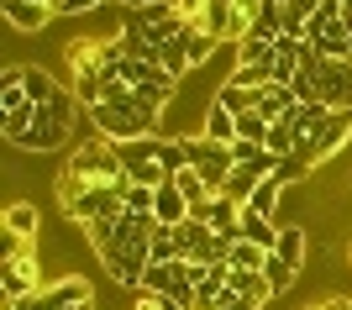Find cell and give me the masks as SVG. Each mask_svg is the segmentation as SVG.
I'll list each match as a JSON object with an SVG mask.
<instances>
[{"instance_id":"1","label":"cell","mask_w":352,"mask_h":310,"mask_svg":"<svg viewBox=\"0 0 352 310\" xmlns=\"http://www.w3.org/2000/svg\"><path fill=\"white\" fill-rule=\"evenodd\" d=\"M89 121H95V132H100L105 142H132V137H153L158 132V111H147L121 79L105 85V100L89 111Z\"/></svg>"},{"instance_id":"2","label":"cell","mask_w":352,"mask_h":310,"mask_svg":"<svg viewBox=\"0 0 352 310\" xmlns=\"http://www.w3.org/2000/svg\"><path fill=\"white\" fill-rule=\"evenodd\" d=\"M63 174H74L79 184H89V190H111V184H121V179H126V168H121L116 142H105V137H89L85 148H74V153H69Z\"/></svg>"},{"instance_id":"3","label":"cell","mask_w":352,"mask_h":310,"mask_svg":"<svg viewBox=\"0 0 352 310\" xmlns=\"http://www.w3.org/2000/svg\"><path fill=\"white\" fill-rule=\"evenodd\" d=\"M69 132H74V89L58 95L53 105H37V121H32V132L21 137L16 148L21 153H53V148L69 142Z\"/></svg>"},{"instance_id":"4","label":"cell","mask_w":352,"mask_h":310,"mask_svg":"<svg viewBox=\"0 0 352 310\" xmlns=\"http://www.w3.org/2000/svg\"><path fill=\"white\" fill-rule=\"evenodd\" d=\"M305 226H284L279 242H274V252H268V284H274V295H284V289H294V279L305 274Z\"/></svg>"},{"instance_id":"5","label":"cell","mask_w":352,"mask_h":310,"mask_svg":"<svg viewBox=\"0 0 352 310\" xmlns=\"http://www.w3.org/2000/svg\"><path fill=\"white\" fill-rule=\"evenodd\" d=\"M184 148H190V168L210 184V195L226 190V179H232L236 158H232V142H210L200 132H184Z\"/></svg>"},{"instance_id":"6","label":"cell","mask_w":352,"mask_h":310,"mask_svg":"<svg viewBox=\"0 0 352 310\" xmlns=\"http://www.w3.org/2000/svg\"><path fill=\"white\" fill-rule=\"evenodd\" d=\"M158 137L163 132H153V137H132V142H116V153H121V168H126V179L132 184H147V190H158L163 179V163H158Z\"/></svg>"},{"instance_id":"7","label":"cell","mask_w":352,"mask_h":310,"mask_svg":"<svg viewBox=\"0 0 352 310\" xmlns=\"http://www.w3.org/2000/svg\"><path fill=\"white\" fill-rule=\"evenodd\" d=\"M347 142H352V111H326V121L305 137V158L326 163V158H337Z\"/></svg>"},{"instance_id":"8","label":"cell","mask_w":352,"mask_h":310,"mask_svg":"<svg viewBox=\"0 0 352 310\" xmlns=\"http://www.w3.org/2000/svg\"><path fill=\"white\" fill-rule=\"evenodd\" d=\"M37 289H43V268H37L32 252H21V258H11V263H0V295H6V305L37 295Z\"/></svg>"},{"instance_id":"9","label":"cell","mask_w":352,"mask_h":310,"mask_svg":"<svg viewBox=\"0 0 352 310\" xmlns=\"http://www.w3.org/2000/svg\"><path fill=\"white\" fill-rule=\"evenodd\" d=\"M316 89H321V105H331V111H352V58L347 63L326 58L321 69H316Z\"/></svg>"},{"instance_id":"10","label":"cell","mask_w":352,"mask_h":310,"mask_svg":"<svg viewBox=\"0 0 352 310\" xmlns=\"http://www.w3.org/2000/svg\"><path fill=\"white\" fill-rule=\"evenodd\" d=\"M153 221H158V226H179V221H190V200L179 195L174 179H163L158 190H153Z\"/></svg>"},{"instance_id":"11","label":"cell","mask_w":352,"mask_h":310,"mask_svg":"<svg viewBox=\"0 0 352 310\" xmlns=\"http://www.w3.org/2000/svg\"><path fill=\"white\" fill-rule=\"evenodd\" d=\"M0 16H6L16 32H43L47 21H53V11H47L43 0H0Z\"/></svg>"},{"instance_id":"12","label":"cell","mask_w":352,"mask_h":310,"mask_svg":"<svg viewBox=\"0 0 352 310\" xmlns=\"http://www.w3.org/2000/svg\"><path fill=\"white\" fill-rule=\"evenodd\" d=\"M43 300L53 310H69V305H79V300H95V289H89V279H79V274H63V279L43 284Z\"/></svg>"},{"instance_id":"13","label":"cell","mask_w":352,"mask_h":310,"mask_svg":"<svg viewBox=\"0 0 352 310\" xmlns=\"http://www.w3.org/2000/svg\"><path fill=\"white\" fill-rule=\"evenodd\" d=\"M232 295L252 300V305L263 310L268 300H274V284H268V274H263V268H232Z\"/></svg>"},{"instance_id":"14","label":"cell","mask_w":352,"mask_h":310,"mask_svg":"<svg viewBox=\"0 0 352 310\" xmlns=\"http://www.w3.org/2000/svg\"><path fill=\"white\" fill-rule=\"evenodd\" d=\"M6 232L21 236V242H43V216H37V206H27V200H16L11 210H6Z\"/></svg>"},{"instance_id":"15","label":"cell","mask_w":352,"mask_h":310,"mask_svg":"<svg viewBox=\"0 0 352 310\" xmlns=\"http://www.w3.org/2000/svg\"><path fill=\"white\" fill-rule=\"evenodd\" d=\"M200 137H210V142H236V116L226 105L206 100V111H200Z\"/></svg>"},{"instance_id":"16","label":"cell","mask_w":352,"mask_h":310,"mask_svg":"<svg viewBox=\"0 0 352 310\" xmlns=\"http://www.w3.org/2000/svg\"><path fill=\"white\" fill-rule=\"evenodd\" d=\"M263 89H268V85H263ZM263 89H242V85H232V79H226V85H221L216 95H210V100H216V105H226L232 116H248V111H258Z\"/></svg>"},{"instance_id":"17","label":"cell","mask_w":352,"mask_h":310,"mask_svg":"<svg viewBox=\"0 0 352 310\" xmlns=\"http://www.w3.org/2000/svg\"><path fill=\"white\" fill-rule=\"evenodd\" d=\"M279 206H284V184H279V179H263V184L248 195V206H242V210H252V216H268V221H274V216H279ZM274 226H279V221H274Z\"/></svg>"},{"instance_id":"18","label":"cell","mask_w":352,"mask_h":310,"mask_svg":"<svg viewBox=\"0 0 352 310\" xmlns=\"http://www.w3.org/2000/svg\"><path fill=\"white\" fill-rule=\"evenodd\" d=\"M236 63H242V69H274V63H279V47L258 43V37L242 32V43H236Z\"/></svg>"},{"instance_id":"19","label":"cell","mask_w":352,"mask_h":310,"mask_svg":"<svg viewBox=\"0 0 352 310\" xmlns=\"http://www.w3.org/2000/svg\"><path fill=\"white\" fill-rule=\"evenodd\" d=\"M248 37H258V43H279V37H284V5H274V0H268L263 11L248 21Z\"/></svg>"},{"instance_id":"20","label":"cell","mask_w":352,"mask_h":310,"mask_svg":"<svg viewBox=\"0 0 352 310\" xmlns=\"http://www.w3.org/2000/svg\"><path fill=\"white\" fill-rule=\"evenodd\" d=\"M58 95H69V89L47 74V69H32V63H27V100H32V105H53Z\"/></svg>"},{"instance_id":"21","label":"cell","mask_w":352,"mask_h":310,"mask_svg":"<svg viewBox=\"0 0 352 310\" xmlns=\"http://www.w3.org/2000/svg\"><path fill=\"white\" fill-rule=\"evenodd\" d=\"M216 37H210V32L206 27H195V21H190V27H184V53H190V69H200V63H210V53H216Z\"/></svg>"},{"instance_id":"22","label":"cell","mask_w":352,"mask_h":310,"mask_svg":"<svg viewBox=\"0 0 352 310\" xmlns=\"http://www.w3.org/2000/svg\"><path fill=\"white\" fill-rule=\"evenodd\" d=\"M242 236H248V242H258L263 252H274V242H279V226L268 221V216H252V210H242Z\"/></svg>"},{"instance_id":"23","label":"cell","mask_w":352,"mask_h":310,"mask_svg":"<svg viewBox=\"0 0 352 310\" xmlns=\"http://www.w3.org/2000/svg\"><path fill=\"white\" fill-rule=\"evenodd\" d=\"M116 190H121V200H126V210H132V216H153V190H147V184H132V179H121Z\"/></svg>"},{"instance_id":"24","label":"cell","mask_w":352,"mask_h":310,"mask_svg":"<svg viewBox=\"0 0 352 310\" xmlns=\"http://www.w3.org/2000/svg\"><path fill=\"white\" fill-rule=\"evenodd\" d=\"M174 184H179V195H184V200H190V210L195 206H206L210 200V184L200 174H195V168H184V174H174Z\"/></svg>"},{"instance_id":"25","label":"cell","mask_w":352,"mask_h":310,"mask_svg":"<svg viewBox=\"0 0 352 310\" xmlns=\"http://www.w3.org/2000/svg\"><path fill=\"white\" fill-rule=\"evenodd\" d=\"M232 268H268V252L258 247V242H248V236H236L232 242Z\"/></svg>"},{"instance_id":"26","label":"cell","mask_w":352,"mask_h":310,"mask_svg":"<svg viewBox=\"0 0 352 310\" xmlns=\"http://www.w3.org/2000/svg\"><path fill=\"white\" fill-rule=\"evenodd\" d=\"M236 142H258V148H268V121L258 116V111L236 116Z\"/></svg>"},{"instance_id":"27","label":"cell","mask_w":352,"mask_h":310,"mask_svg":"<svg viewBox=\"0 0 352 310\" xmlns=\"http://www.w3.org/2000/svg\"><path fill=\"white\" fill-rule=\"evenodd\" d=\"M174 258H179L174 226H158V232H153V263H174Z\"/></svg>"},{"instance_id":"28","label":"cell","mask_w":352,"mask_h":310,"mask_svg":"<svg viewBox=\"0 0 352 310\" xmlns=\"http://www.w3.org/2000/svg\"><path fill=\"white\" fill-rule=\"evenodd\" d=\"M132 310H184V305H179V300H168V295H147V289H137Z\"/></svg>"},{"instance_id":"29","label":"cell","mask_w":352,"mask_h":310,"mask_svg":"<svg viewBox=\"0 0 352 310\" xmlns=\"http://www.w3.org/2000/svg\"><path fill=\"white\" fill-rule=\"evenodd\" d=\"M105 0H63L58 5V16H89V11H100Z\"/></svg>"},{"instance_id":"30","label":"cell","mask_w":352,"mask_h":310,"mask_svg":"<svg viewBox=\"0 0 352 310\" xmlns=\"http://www.w3.org/2000/svg\"><path fill=\"white\" fill-rule=\"evenodd\" d=\"M6 310H53V305H47V300H43V289H37V295H27V300H11Z\"/></svg>"},{"instance_id":"31","label":"cell","mask_w":352,"mask_h":310,"mask_svg":"<svg viewBox=\"0 0 352 310\" xmlns=\"http://www.w3.org/2000/svg\"><path fill=\"white\" fill-rule=\"evenodd\" d=\"M232 5H236V16H242V21H252V16H258V11H263V5H268V0H232Z\"/></svg>"},{"instance_id":"32","label":"cell","mask_w":352,"mask_h":310,"mask_svg":"<svg viewBox=\"0 0 352 310\" xmlns=\"http://www.w3.org/2000/svg\"><path fill=\"white\" fill-rule=\"evenodd\" d=\"M226 289H232V284H226ZM221 310H258V305H252V300H242V295H226V305H221Z\"/></svg>"},{"instance_id":"33","label":"cell","mask_w":352,"mask_h":310,"mask_svg":"<svg viewBox=\"0 0 352 310\" xmlns=\"http://www.w3.org/2000/svg\"><path fill=\"white\" fill-rule=\"evenodd\" d=\"M69 310H95V300H79V305H69Z\"/></svg>"},{"instance_id":"34","label":"cell","mask_w":352,"mask_h":310,"mask_svg":"<svg viewBox=\"0 0 352 310\" xmlns=\"http://www.w3.org/2000/svg\"><path fill=\"white\" fill-rule=\"evenodd\" d=\"M347 263H352V252H347Z\"/></svg>"}]
</instances>
